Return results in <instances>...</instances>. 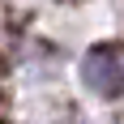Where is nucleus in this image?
<instances>
[{"label": "nucleus", "mask_w": 124, "mask_h": 124, "mask_svg": "<svg viewBox=\"0 0 124 124\" xmlns=\"http://www.w3.org/2000/svg\"><path fill=\"white\" fill-rule=\"evenodd\" d=\"M81 77L86 86L103 99H116L124 94V60H120V47L116 43H99V47L86 51V64H81Z\"/></svg>", "instance_id": "f257e3e1"}]
</instances>
